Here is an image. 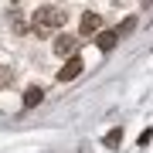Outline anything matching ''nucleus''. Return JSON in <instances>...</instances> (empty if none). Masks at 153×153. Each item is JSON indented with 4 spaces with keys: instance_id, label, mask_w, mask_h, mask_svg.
Returning <instances> with one entry per match:
<instances>
[{
    "instance_id": "nucleus-4",
    "label": "nucleus",
    "mask_w": 153,
    "mask_h": 153,
    "mask_svg": "<svg viewBox=\"0 0 153 153\" xmlns=\"http://www.w3.org/2000/svg\"><path fill=\"white\" fill-rule=\"evenodd\" d=\"M99 31H102V14L85 10V14H82V38H88V34H99Z\"/></svg>"
},
{
    "instance_id": "nucleus-6",
    "label": "nucleus",
    "mask_w": 153,
    "mask_h": 153,
    "mask_svg": "<svg viewBox=\"0 0 153 153\" xmlns=\"http://www.w3.org/2000/svg\"><path fill=\"white\" fill-rule=\"evenodd\" d=\"M44 99V88H38V85H31L27 92H24V109H34V105H38Z\"/></svg>"
},
{
    "instance_id": "nucleus-8",
    "label": "nucleus",
    "mask_w": 153,
    "mask_h": 153,
    "mask_svg": "<svg viewBox=\"0 0 153 153\" xmlns=\"http://www.w3.org/2000/svg\"><path fill=\"white\" fill-rule=\"evenodd\" d=\"M133 27H136V17H126V21H123V27L116 31V38H126V34H129Z\"/></svg>"
},
{
    "instance_id": "nucleus-9",
    "label": "nucleus",
    "mask_w": 153,
    "mask_h": 153,
    "mask_svg": "<svg viewBox=\"0 0 153 153\" xmlns=\"http://www.w3.org/2000/svg\"><path fill=\"white\" fill-rule=\"evenodd\" d=\"M10 21H14V27L21 31V34L27 31V24H24V14H21V10H10Z\"/></svg>"
},
{
    "instance_id": "nucleus-10",
    "label": "nucleus",
    "mask_w": 153,
    "mask_h": 153,
    "mask_svg": "<svg viewBox=\"0 0 153 153\" xmlns=\"http://www.w3.org/2000/svg\"><path fill=\"white\" fill-rule=\"evenodd\" d=\"M14 82V71L10 68H4V65H0V85H10Z\"/></svg>"
},
{
    "instance_id": "nucleus-7",
    "label": "nucleus",
    "mask_w": 153,
    "mask_h": 153,
    "mask_svg": "<svg viewBox=\"0 0 153 153\" xmlns=\"http://www.w3.org/2000/svg\"><path fill=\"white\" fill-rule=\"evenodd\" d=\"M102 143H105V146H109V150H116V146H119V143H123V126H116V129H109V133H105V136H102Z\"/></svg>"
},
{
    "instance_id": "nucleus-1",
    "label": "nucleus",
    "mask_w": 153,
    "mask_h": 153,
    "mask_svg": "<svg viewBox=\"0 0 153 153\" xmlns=\"http://www.w3.org/2000/svg\"><path fill=\"white\" fill-rule=\"evenodd\" d=\"M65 7H58V4H44L38 7V10L31 14V31H38V34H51V31H58L61 24H65Z\"/></svg>"
},
{
    "instance_id": "nucleus-3",
    "label": "nucleus",
    "mask_w": 153,
    "mask_h": 153,
    "mask_svg": "<svg viewBox=\"0 0 153 153\" xmlns=\"http://www.w3.org/2000/svg\"><path fill=\"white\" fill-rule=\"evenodd\" d=\"M82 68H85V61L78 58V55H75V58H68V61H65V68L58 71V82H71V78H78V75H82Z\"/></svg>"
},
{
    "instance_id": "nucleus-2",
    "label": "nucleus",
    "mask_w": 153,
    "mask_h": 153,
    "mask_svg": "<svg viewBox=\"0 0 153 153\" xmlns=\"http://www.w3.org/2000/svg\"><path fill=\"white\" fill-rule=\"evenodd\" d=\"M78 38H71V34H58L55 38V55L58 58H75V51H78Z\"/></svg>"
},
{
    "instance_id": "nucleus-5",
    "label": "nucleus",
    "mask_w": 153,
    "mask_h": 153,
    "mask_svg": "<svg viewBox=\"0 0 153 153\" xmlns=\"http://www.w3.org/2000/svg\"><path fill=\"white\" fill-rule=\"evenodd\" d=\"M116 41H119V38H116V31H99V34H95V44H99L102 51H112Z\"/></svg>"
}]
</instances>
